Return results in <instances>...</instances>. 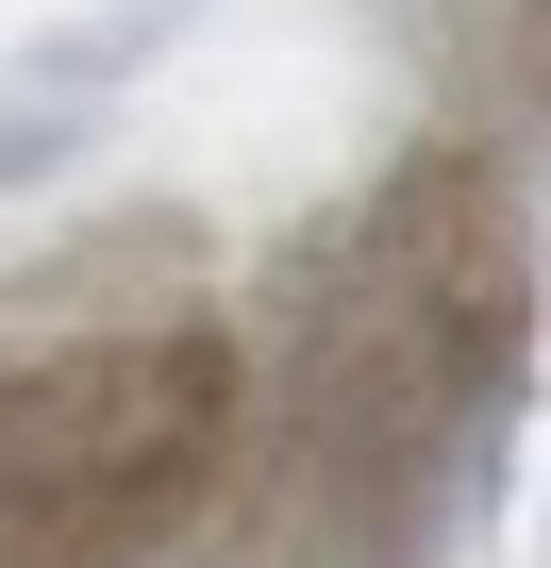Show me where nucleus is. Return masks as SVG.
Instances as JSON below:
<instances>
[{"instance_id":"1","label":"nucleus","mask_w":551,"mask_h":568,"mask_svg":"<svg viewBox=\"0 0 551 568\" xmlns=\"http://www.w3.org/2000/svg\"><path fill=\"white\" fill-rule=\"evenodd\" d=\"M201 418H217V352H184V335L18 368L0 385V568H68L118 518H151L201 468Z\"/></svg>"}]
</instances>
